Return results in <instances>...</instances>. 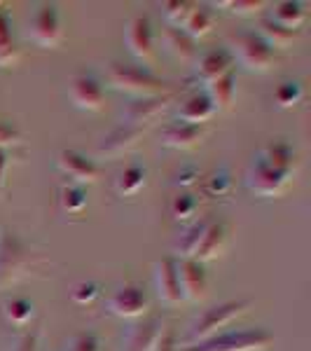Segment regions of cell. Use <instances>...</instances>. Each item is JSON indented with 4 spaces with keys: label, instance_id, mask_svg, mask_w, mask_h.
Here are the masks:
<instances>
[{
    "label": "cell",
    "instance_id": "7bdbcfd3",
    "mask_svg": "<svg viewBox=\"0 0 311 351\" xmlns=\"http://www.w3.org/2000/svg\"><path fill=\"white\" fill-rule=\"evenodd\" d=\"M8 169H10V152L0 150V190H5V185H8Z\"/></svg>",
    "mask_w": 311,
    "mask_h": 351
},
{
    "label": "cell",
    "instance_id": "60d3db41",
    "mask_svg": "<svg viewBox=\"0 0 311 351\" xmlns=\"http://www.w3.org/2000/svg\"><path fill=\"white\" fill-rule=\"evenodd\" d=\"M19 143H21V134L16 132L12 124L0 122V150H8V148L19 145Z\"/></svg>",
    "mask_w": 311,
    "mask_h": 351
},
{
    "label": "cell",
    "instance_id": "8992f818",
    "mask_svg": "<svg viewBox=\"0 0 311 351\" xmlns=\"http://www.w3.org/2000/svg\"><path fill=\"white\" fill-rule=\"evenodd\" d=\"M26 38L42 49H54L64 40V24H61L59 8L54 3H40L33 8L26 21Z\"/></svg>",
    "mask_w": 311,
    "mask_h": 351
},
{
    "label": "cell",
    "instance_id": "484cf974",
    "mask_svg": "<svg viewBox=\"0 0 311 351\" xmlns=\"http://www.w3.org/2000/svg\"><path fill=\"white\" fill-rule=\"evenodd\" d=\"M256 33L269 45L271 49H288L299 38V31H290V28L279 26L276 21H271L269 16L260 19Z\"/></svg>",
    "mask_w": 311,
    "mask_h": 351
},
{
    "label": "cell",
    "instance_id": "d590c367",
    "mask_svg": "<svg viewBox=\"0 0 311 351\" xmlns=\"http://www.w3.org/2000/svg\"><path fill=\"white\" fill-rule=\"evenodd\" d=\"M61 351H103V342H101V337L96 332L87 330L68 337Z\"/></svg>",
    "mask_w": 311,
    "mask_h": 351
},
{
    "label": "cell",
    "instance_id": "44dd1931",
    "mask_svg": "<svg viewBox=\"0 0 311 351\" xmlns=\"http://www.w3.org/2000/svg\"><path fill=\"white\" fill-rule=\"evenodd\" d=\"M162 47L166 49L173 59L183 61V64H195L197 54H199L197 40H192L183 28H173V26H169L166 31L162 33Z\"/></svg>",
    "mask_w": 311,
    "mask_h": 351
},
{
    "label": "cell",
    "instance_id": "f546056e",
    "mask_svg": "<svg viewBox=\"0 0 311 351\" xmlns=\"http://www.w3.org/2000/svg\"><path fill=\"white\" fill-rule=\"evenodd\" d=\"M206 223L208 220H195V223H190L183 234L178 237L176 243H173V253H176L178 260L195 256L197 246H199V241H201L203 230H206Z\"/></svg>",
    "mask_w": 311,
    "mask_h": 351
},
{
    "label": "cell",
    "instance_id": "ab89813d",
    "mask_svg": "<svg viewBox=\"0 0 311 351\" xmlns=\"http://www.w3.org/2000/svg\"><path fill=\"white\" fill-rule=\"evenodd\" d=\"M199 178H201V173L197 167H183L173 176V185H178V188H195V185L199 183Z\"/></svg>",
    "mask_w": 311,
    "mask_h": 351
},
{
    "label": "cell",
    "instance_id": "b9f144b4",
    "mask_svg": "<svg viewBox=\"0 0 311 351\" xmlns=\"http://www.w3.org/2000/svg\"><path fill=\"white\" fill-rule=\"evenodd\" d=\"M152 351H178V337H176V330L166 326V330L162 332L160 342H157V347L152 349Z\"/></svg>",
    "mask_w": 311,
    "mask_h": 351
},
{
    "label": "cell",
    "instance_id": "6da1fadb",
    "mask_svg": "<svg viewBox=\"0 0 311 351\" xmlns=\"http://www.w3.org/2000/svg\"><path fill=\"white\" fill-rule=\"evenodd\" d=\"M105 80H108L112 89L134 96V99H148V96H160L171 92L166 80H162L148 66H140V64L112 61L108 66V73H105Z\"/></svg>",
    "mask_w": 311,
    "mask_h": 351
},
{
    "label": "cell",
    "instance_id": "f1b7e54d",
    "mask_svg": "<svg viewBox=\"0 0 311 351\" xmlns=\"http://www.w3.org/2000/svg\"><path fill=\"white\" fill-rule=\"evenodd\" d=\"M213 26H216V14L208 10V5H195L188 21L183 24V31L188 33L192 40H199V38L208 36L213 31Z\"/></svg>",
    "mask_w": 311,
    "mask_h": 351
},
{
    "label": "cell",
    "instance_id": "4dcf8cb0",
    "mask_svg": "<svg viewBox=\"0 0 311 351\" xmlns=\"http://www.w3.org/2000/svg\"><path fill=\"white\" fill-rule=\"evenodd\" d=\"M87 192L80 185H64L59 190V208L64 216H82L87 208Z\"/></svg>",
    "mask_w": 311,
    "mask_h": 351
},
{
    "label": "cell",
    "instance_id": "ac0fdd59",
    "mask_svg": "<svg viewBox=\"0 0 311 351\" xmlns=\"http://www.w3.org/2000/svg\"><path fill=\"white\" fill-rule=\"evenodd\" d=\"M232 68H234V59H232L229 49L220 47V49H211V52L197 56L195 75H197V80L206 87L208 82H213V80H218V77L232 73Z\"/></svg>",
    "mask_w": 311,
    "mask_h": 351
},
{
    "label": "cell",
    "instance_id": "4fadbf2b",
    "mask_svg": "<svg viewBox=\"0 0 311 351\" xmlns=\"http://www.w3.org/2000/svg\"><path fill=\"white\" fill-rule=\"evenodd\" d=\"M176 271H178V286L180 295L185 302H201L208 293V276L201 263L192 258H176Z\"/></svg>",
    "mask_w": 311,
    "mask_h": 351
},
{
    "label": "cell",
    "instance_id": "e575fe53",
    "mask_svg": "<svg viewBox=\"0 0 311 351\" xmlns=\"http://www.w3.org/2000/svg\"><path fill=\"white\" fill-rule=\"evenodd\" d=\"M197 3H188V0H169V3H162V12L164 19L169 21V26L173 28H183V24L188 21L190 12L195 10Z\"/></svg>",
    "mask_w": 311,
    "mask_h": 351
},
{
    "label": "cell",
    "instance_id": "ffe728a7",
    "mask_svg": "<svg viewBox=\"0 0 311 351\" xmlns=\"http://www.w3.org/2000/svg\"><path fill=\"white\" fill-rule=\"evenodd\" d=\"M260 160H264L269 167H274L276 171L286 173V176H295L299 169V160H297V150L293 148L288 141H269L262 150L258 152Z\"/></svg>",
    "mask_w": 311,
    "mask_h": 351
},
{
    "label": "cell",
    "instance_id": "603a6c76",
    "mask_svg": "<svg viewBox=\"0 0 311 351\" xmlns=\"http://www.w3.org/2000/svg\"><path fill=\"white\" fill-rule=\"evenodd\" d=\"M203 94L208 96L211 101L213 110L216 112H223V110H229L232 104H234V96H236V75L234 71L227 73V75L218 77V80L208 82L203 87Z\"/></svg>",
    "mask_w": 311,
    "mask_h": 351
},
{
    "label": "cell",
    "instance_id": "83f0119b",
    "mask_svg": "<svg viewBox=\"0 0 311 351\" xmlns=\"http://www.w3.org/2000/svg\"><path fill=\"white\" fill-rule=\"evenodd\" d=\"M3 316L12 328H28L36 319V304L26 298H12L3 304Z\"/></svg>",
    "mask_w": 311,
    "mask_h": 351
},
{
    "label": "cell",
    "instance_id": "9c48e42d",
    "mask_svg": "<svg viewBox=\"0 0 311 351\" xmlns=\"http://www.w3.org/2000/svg\"><path fill=\"white\" fill-rule=\"evenodd\" d=\"M124 45H127L129 54L136 61L143 64H152L157 59L155 49V33H152V24L148 16H134L124 26Z\"/></svg>",
    "mask_w": 311,
    "mask_h": 351
},
{
    "label": "cell",
    "instance_id": "e0dca14e",
    "mask_svg": "<svg viewBox=\"0 0 311 351\" xmlns=\"http://www.w3.org/2000/svg\"><path fill=\"white\" fill-rule=\"evenodd\" d=\"M227 243H229L227 223H223V220H208L192 260H197V263H201V265L211 263V260H218L227 251Z\"/></svg>",
    "mask_w": 311,
    "mask_h": 351
},
{
    "label": "cell",
    "instance_id": "3957f363",
    "mask_svg": "<svg viewBox=\"0 0 311 351\" xmlns=\"http://www.w3.org/2000/svg\"><path fill=\"white\" fill-rule=\"evenodd\" d=\"M31 267V248L19 234L0 225V291L19 284Z\"/></svg>",
    "mask_w": 311,
    "mask_h": 351
},
{
    "label": "cell",
    "instance_id": "d4e9b609",
    "mask_svg": "<svg viewBox=\"0 0 311 351\" xmlns=\"http://www.w3.org/2000/svg\"><path fill=\"white\" fill-rule=\"evenodd\" d=\"M271 21H276L279 26L290 28V31H299V26L307 19V5L297 3V0H284V3L271 5Z\"/></svg>",
    "mask_w": 311,
    "mask_h": 351
},
{
    "label": "cell",
    "instance_id": "5bb4252c",
    "mask_svg": "<svg viewBox=\"0 0 311 351\" xmlns=\"http://www.w3.org/2000/svg\"><path fill=\"white\" fill-rule=\"evenodd\" d=\"M145 129H136V127H115L112 132L103 134L96 143V155L105 157V160H115V157L129 155L134 148H138L140 138H143Z\"/></svg>",
    "mask_w": 311,
    "mask_h": 351
},
{
    "label": "cell",
    "instance_id": "7a4b0ae2",
    "mask_svg": "<svg viewBox=\"0 0 311 351\" xmlns=\"http://www.w3.org/2000/svg\"><path fill=\"white\" fill-rule=\"evenodd\" d=\"M274 347V335L264 328H241L223 330L218 335L195 344L178 347V351H269Z\"/></svg>",
    "mask_w": 311,
    "mask_h": 351
},
{
    "label": "cell",
    "instance_id": "d6986e66",
    "mask_svg": "<svg viewBox=\"0 0 311 351\" xmlns=\"http://www.w3.org/2000/svg\"><path fill=\"white\" fill-rule=\"evenodd\" d=\"M155 288L157 298L169 307H176L183 302L178 286V271H176V258H162L155 263Z\"/></svg>",
    "mask_w": 311,
    "mask_h": 351
},
{
    "label": "cell",
    "instance_id": "9a60e30c",
    "mask_svg": "<svg viewBox=\"0 0 311 351\" xmlns=\"http://www.w3.org/2000/svg\"><path fill=\"white\" fill-rule=\"evenodd\" d=\"M208 129L203 124H188V122H166L162 129L160 136V143L164 148H171V150H192V148H199L206 138Z\"/></svg>",
    "mask_w": 311,
    "mask_h": 351
},
{
    "label": "cell",
    "instance_id": "5b68a950",
    "mask_svg": "<svg viewBox=\"0 0 311 351\" xmlns=\"http://www.w3.org/2000/svg\"><path fill=\"white\" fill-rule=\"evenodd\" d=\"M251 307H253V300H227V302H220L216 307L206 309L201 316H197L190 324L188 344L201 342V339H208V337L218 335V332H223V328L234 324V321L239 319V316H244Z\"/></svg>",
    "mask_w": 311,
    "mask_h": 351
},
{
    "label": "cell",
    "instance_id": "4316f807",
    "mask_svg": "<svg viewBox=\"0 0 311 351\" xmlns=\"http://www.w3.org/2000/svg\"><path fill=\"white\" fill-rule=\"evenodd\" d=\"M21 59V49L12 38V21L5 10H0V71L14 68Z\"/></svg>",
    "mask_w": 311,
    "mask_h": 351
},
{
    "label": "cell",
    "instance_id": "7402d4cb",
    "mask_svg": "<svg viewBox=\"0 0 311 351\" xmlns=\"http://www.w3.org/2000/svg\"><path fill=\"white\" fill-rule=\"evenodd\" d=\"M176 115H178L176 120H180V122L203 124V127H206V122L216 115V110H213L211 101H208V96L203 94V89H201V92H192L188 99L180 101Z\"/></svg>",
    "mask_w": 311,
    "mask_h": 351
},
{
    "label": "cell",
    "instance_id": "30bf717a",
    "mask_svg": "<svg viewBox=\"0 0 311 351\" xmlns=\"http://www.w3.org/2000/svg\"><path fill=\"white\" fill-rule=\"evenodd\" d=\"M68 99L77 110L99 112L105 106V89L92 73H80V75H73L68 82Z\"/></svg>",
    "mask_w": 311,
    "mask_h": 351
},
{
    "label": "cell",
    "instance_id": "f35d334b",
    "mask_svg": "<svg viewBox=\"0 0 311 351\" xmlns=\"http://www.w3.org/2000/svg\"><path fill=\"white\" fill-rule=\"evenodd\" d=\"M8 351H40V332L38 330L19 332V335L10 342Z\"/></svg>",
    "mask_w": 311,
    "mask_h": 351
},
{
    "label": "cell",
    "instance_id": "836d02e7",
    "mask_svg": "<svg viewBox=\"0 0 311 351\" xmlns=\"http://www.w3.org/2000/svg\"><path fill=\"white\" fill-rule=\"evenodd\" d=\"M197 211H199V199L192 192H180L171 202V216L176 223H190L195 220Z\"/></svg>",
    "mask_w": 311,
    "mask_h": 351
},
{
    "label": "cell",
    "instance_id": "8fae6325",
    "mask_svg": "<svg viewBox=\"0 0 311 351\" xmlns=\"http://www.w3.org/2000/svg\"><path fill=\"white\" fill-rule=\"evenodd\" d=\"M105 307H108V311L112 316H120V319H127V321H136L143 314H148L150 298L140 286L124 284L108 298Z\"/></svg>",
    "mask_w": 311,
    "mask_h": 351
},
{
    "label": "cell",
    "instance_id": "8d00e7d4",
    "mask_svg": "<svg viewBox=\"0 0 311 351\" xmlns=\"http://www.w3.org/2000/svg\"><path fill=\"white\" fill-rule=\"evenodd\" d=\"M71 302L77 304V307H87L92 304L96 298L101 295V286L96 281H77V284L71 286Z\"/></svg>",
    "mask_w": 311,
    "mask_h": 351
},
{
    "label": "cell",
    "instance_id": "52a82bcc",
    "mask_svg": "<svg viewBox=\"0 0 311 351\" xmlns=\"http://www.w3.org/2000/svg\"><path fill=\"white\" fill-rule=\"evenodd\" d=\"M173 94H160V96H148V99H132L127 106L120 110V124L124 127H136V129H148L155 124L160 117L171 108Z\"/></svg>",
    "mask_w": 311,
    "mask_h": 351
},
{
    "label": "cell",
    "instance_id": "cb8c5ba5",
    "mask_svg": "<svg viewBox=\"0 0 311 351\" xmlns=\"http://www.w3.org/2000/svg\"><path fill=\"white\" fill-rule=\"evenodd\" d=\"M148 183V169L140 164H129L124 167L115 178V195L117 197H136Z\"/></svg>",
    "mask_w": 311,
    "mask_h": 351
},
{
    "label": "cell",
    "instance_id": "1f68e13d",
    "mask_svg": "<svg viewBox=\"0 0 311 351\" xmlns=\"http://www.w3.org/2000/svg\"><path fill=\"white\" fill-rule=\"evenodd\" d=\"M201 192L208 197V199H216V197H227L232 192V173L225 167L218 169V171H213L201 183Z\"/></svg>",
    "mask_w": 311,
    "mask_h": 351
},
{
    "label": "cell",
    "instance_id": "ba28073f",
    "mask_svg": "<svg viewBox=\"0 0 311 351\" xmlns=\"http://www.w3.org/2000/svg\"><path fill=\"white\" fill-rule=\"evenodd\" d=\"M290 176L276 171L274 167H269L264 160H260L256 155L253 162L248 164L246 169V188L253 192V195H260V197H279L281 192L288 188L290 183Z\"/></svg>",
    "mask_w": 311,
    "mask_h": 351
},
{
    "label": "cell",
    "instance_id": "74e56055",
    "mask_svg": "<svg viewBox=\"0 0 311 351\" xmlns=\"http://www.w3.org/2000/svg\"><path fill=\"white\" fill-rule=\"evenodd\" d=\"M213 8H229L232 14L253 16L264 8V3L262 0H246V3L244 0H220V3H213Z\"/></svg>",
    "mask_w": 311,
    "mask_h": 351
},
{
    "label": "cell",
    "instance_id": "2e32d148",
    "mask_svg": "<svg viewBox=\"0 0 311 351\" xmlns=\"http://www.w3.org/2000/svg\"><path fill=\"white\" fill-rule=\"evenodd\" d=\"M166 330V319L164 316H148L140 324H134L124 335L122 351H152L160 342L162 332Z\"/></svg>",
    "mask_w": 311,
    "mask_h": 351
},
{
    "label": "cell",
    "instance_id": "7c38bea8",
    "mask_svg": "<svg viewBox=\"0 0 311 351\" xmlns=\"http://www.w3.org/2000/svg\"><path fill=\"white\" fill-rule=\"evenodd\" d=\"M56 169L66 176L68 180H73V185H92L99 180L101 176V167L96 164L92 157H87L80 150H61L56 152Z\"/></svg>",
    "mask_w": 311,
    "mask_h": 351
},
{
    "label": "cell",
    "instance_id": "277c9868",
    "mask_svg": "<svg viewBox=\"0 0 311 351\" xmlns=\"http://www.w3.org/2000/svg\"><path fill=\"white\" fill-rule=\"evenodd\" d=\"M227 49L232 59H234V64L239 61L248 73H269L271 68L279 64L276 49H271L256 31L232 36L227 40Z\"/></svg>",
    "mask_w": 311,
    "mask_h": 351
},
{
    "label": "cell",
    "instance_id": "d6a6232c",
    "mask_svg": "<svg viewBox=\"0 0 311 351\" xmlns=\"http://www.w3.org/2000/svg\"><path fill=\"white\" fill-rule=\"evenodd\" d=\"M302 99H304V87L297 80H286L274 89V104L284 110L295 108Z\"/></svg>",
    "mask_w": 311,
    "mask_h": 351
}]
</instances>
